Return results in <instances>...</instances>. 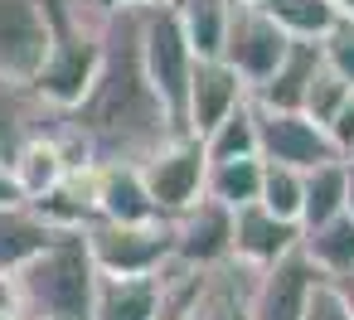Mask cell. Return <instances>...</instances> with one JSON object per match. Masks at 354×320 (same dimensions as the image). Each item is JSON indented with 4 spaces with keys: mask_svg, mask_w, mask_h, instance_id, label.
<instances>
[{
    "mask_svg": "<svg viewBox=\"0 0 354 320\" xmlns=\"http://www.w3.org/2000/svg\"><path fill=\"white\" fill-rule=\"evenodd\" d=\"M320 64L354 88V20H335L330 25V35L320 39Z\"/></svg>",
    "mask_w": 354,
    "mask_h": 320,
    "instance_id": "cell-26",
    "label": "cell"
},
{
    "mask_svg": "<svg viewBox=\"0 0 354 320\" xmlns=\"http://www.w3.org/2000/svg\"><path fill=\"white\" fill-rule=\"evenodd\" d=\"M204 156L209 160H233V156H257V107L252 97L238 102L209 136H204Z\"/></svg>",
    "mask_w": 354,
    "mask_h": 320,
    "instance_id": "cell-23",
    "label": "cell"
},
{
    "mask_svg": "<svg viewBox=\"0 0 354 320\" xmlns=\"http://www.w3.org/2000/svg\"><path fill=\"white\" fill-rule=\"evenodd\" d=\"M0 320H6V315H0Z\"/></svg>",
    "mask_w": 354,
    "mask_h": 320,
    "instance_id": "cell-38",
    "label": "cell"
},
{
    "mask_svg": "<svg viewBox=\"0 0 354 320\" xmlns=\"http://www.w3.org/2000/svg\"><path fill=\"white\" fill-rule=\"evenodd\" d=\"M175 20L194 49V59H218L223 49V30H228V15H233V0H175Z\"/></svg>",
    "mask_w": 354,
    "mask_h": 320,
    "instance_id": "cell-20",
    "label": "cell"
},
{
    "mask_svg": "<svg viewBox=\"0 0 354 320\" xmlns=\"http://www.w3.org/2000/svg\"><path fill=\"white\" fill-rule=\"evenodd\" d=\"M325 136H330V146H335V156H339V160H349V156H354V97H349V102L325 122Z\"/></svg>",
    "mask_w": 354,
    "mask_h": 320,
    "instance_id": "cell-27",
    "label": "cell"
},
{
    "mask_svg": "<svg viewBox=\"0 0 354 320\" xmlns=\"http://www.w3.org/2000/svg\"><path fill=\"white\" fill-rule=\"evenodd\" d=\"M257 6L277 20V30L286 39H306V44H320L330 35V25L339 20L325 0H257Z\"/></svg>",
    "mask_w": 354,
    "mask_h": 320,
    "instance_id": "cell-22",
    "label": "cell"
},
{
    "mask_svg": "<svg viewBox=\"0 0 354 320\" xmlns=\"http://www.w3.org/2000/svg\"><path fill=\"white\" fill-rule=\"evenodd\" d=\"M349 97H354V88H349L339 73H330V68L320 64V68H315V78H310V88H306V97H301V112H306L310 122H320V126H325V122L349 102Z\"/></svg>",
    "mask_w": 354,
    "mask_h": 320,
    "instance_id": "cell-25",
    "label": "cell"
},
{
    "mask_svg": "<svg viewBox=\"0 0 354 320\" xmlns=\"http://www.w3.org/2000/svg\"><path fill=\"white\" fill-rule=\"evenodd\" d=\"M136 49H141V73H146L156 102L165 107L175 136H180L185 93H189V73H194V49H189V39H185V30H180L170 6H141Z\"/></svg>",
    "mask_w": 354,
    "mask_h": 320,
    "instance_id": "cell-3",
    "label": "cell"
},
{
    "mask_svg": "<svg viewBox=\"0 0 354 320\" xmlns=\"http://www.w3.org/2000/svg\"><path fill=\"white\" fill-rule=\"evenodd\" d=\"M141 6L136 10H112L107 35H102V64L88 88V97L64 112L68 131L88 146L93 160H146L165 136H175L165 107L156 102L146 73H141Z\"/></svg>",
    "mask_w": 354,
    "mask_h": 320,
    "instance_id": "cell-1",
    "label": "cell"
},
{
    "mask_svg": "<svg viewBox=\"0 0 354 320\" xmlns=\"http://www.w3.org/2000/svg\"><path fill=\"white\" fill-rule=\"evenodd\" d=\"M262 189V156H233V160H209L204 170V194L223 209L257 204Z\"/></svg>",
    "mask_w": 354,
    "mask_h": 320,
    "instance_id": "cell-19",
    "label": "cell"
},
{
    "mask_svg": "<svg viewBox=\"0 0 354 320\" xmlns=\"http://www.w3.org/2000/svg\"><path fill=\"white\" fill-rule=\"evenodd\" d=\"M44 117H49V107L30 93V83L0 78V160H10L35 131H49Z\"/></svg>",
    "mask_w": 354,
    "mask_h": 320,
    "instance_id": "cell-17",
    "label": "cell"
},
{
    "mask_svg": "<svg viewBox=\"0 0 354 320\" xmlns=\"http://www.w3.org/2000/svg\"><path fill=\"white\" fill-rule=\"evenodd\" d=\"M315 68H320V44L291 39L286 59L272 68V78L252 88V102H257V107H277V112H301V97H306Z\"/></svg>",
    "mask_w": 354,
    "mask_h": 320,
    "instance_id": "cell-15",
    "label": "cell"
},
{
    "mask_svg": "<svg viewBox=\"0 0 354 320\" xmlns=\"http://www.w3.org/2000/svg\"><path fill=\"white\" fill-rule=\"evenodd\" d=\"M78 233L88 243V257H93L97 276H156L175 257L170 218H156V223H107V218H93Z\"/></svg>",
    "mask_w": 354,
    "mask_h": 320,
    "instance_id": "cell-4",
    "label": "cell"
},
{
    "mask_svg": "<svg viewBox=\"0 0 354 320\" xmlns=\"http://www.w3.org/2000/svg\"><path fill=\"white\" fill-rule=\"evenodd\" d=\"M136 170H141V185H146L156 214L160 218H175L194 199H204L209 156H204V141L199 136H165L146 160H136Z\"/></svg>",
    "mask_w": 354,
    "mask_h": 320,
    "instance_id": "cell-5",
    "label": "cell"
},
{
    "mask_svg": "<svg viewBox=\"0 0 354 320\" xmlns=\"http://www.w3.org/2000/svg\"><path fill=\"white\" fill-rule=\"evenodd\" d=\"M6 204H20V189H15V175H10V165L0 160V209Z\"/></svg>",
    "mask_w": 354,
    "mask_h": 320,
    "instance_id": "cell-31",
    "label": "cell"
},
{
    "mask_svg": "<svg viewBox=\"0 0 354 320\" xmlns=\"http://www.w3.org/2000/svg\"><path fill=\"white\" fill-rule=\"evenodd\" d=\"M252 88L223 64V59H194L189 73V93H185V117H180V136H209L238 102H248Z\"/></svg>",
    "mask_w": 354,
    "mask_h": 320,
    "instance_id": "cell-9",
    "label": "cell"
},
{
    "mask_svg": "<svg viewBox=\"0 0 354 320\" xmlns=\"http://www.w3.org/2000/svg\"><path fill=\"white\" fill-rule=\"evenodd\" d=\"M296 243H301V223H286V218L267 214L262 204L233 209V262L262 272V267L281 262L286 252H296Z\"/></svg>",
    "mask_w": 354,
    "mask_h": 320,
    "instance_id": "cell-12",
    "label": "cell"
},
{
    "mask_svg": "<svg viewBox=\"0 0 354 320\" xmlns=\"http://www.w3.org/2000/svg\"><path fill=\"white\" fill-rule=\"evenodd\" d=\"M20 320H30V315H20Z\"/></svg>",
    "mask_w": 354,
    "mask_h": 320,
    "instance_id": "cell-37",
    "label": "cell"
},
{
    "mask_svg": "<svg viewBox=\"0 0 354 320\" xmlns=\"http://www.w3.org/2000/svg\"><path fill=\"white\" fill-rule=\"evenodd\" d=\"M248 6H257V0H248Z\"/></svg>",
    "mask_w": 354,
    "mask_h": 320,
    "instance_id": "cell-36",
    "label": "cell"
},
{
    "mask_svg": "<svg viewBox=\"0 0 354 320\" xmlns=\"http://www.w3.org/2000/svg\"><path fill=\"white\" fill-rule=\"evenodd\" d=\"M257 156L267 165H291V170L339 160L320 122H310L306 112H277V107H257Z\"/></svg>",
    "mask_w": 354,
    "mask_h": 320,
    "instance_id": "cell-7",
    "label": "cell"
},
{
    "mask_svg": "<svg viewBox=\"0 0 354 320\" xmlns=\"http://www.w3.org/2000/svg\"><path fill=\"white\" fill-rule=\"evenodd\" d=\"M20 305L30 320H93L97 296V267L88 257V243L78 228L59 233L35 262L15 272Z\"/></svg>",
    "mask_w": 354,
    "mask_h": 320,
    "instance_id": "cell-2",
    "label": "cell"
},
{
    "mask_svg": "<svg viewBox=\"0 0 354 320\" xmlns=\"http://www.w3.org/2000/svg\"><path fill=\"white\" fill-rule=\"evenodd\" d=\"M296 247H301L306 262L330 281V276H339V272L354 267V218H349V214H335V218H325V223H310V228H301V243H296Z\"/></svg>",
    "mask_w": 354,
    "mask_h": 320,
    "instance_id": "cell-18",
    "label": "cell"
},
{
    "mask_svg": "<svg viewBox=\"0 0 354 320\" xmlns=\"http://www.w3.org/2000/svg\"><path fill=\"white\" fill-rule=\"evenodd\" d=\"M344 214L354 218V160H344Z\"/></svg>",
    "mask_w": 354,
    "mask_h": 320,
    "instance_id": "cell-32",
    "label": "cell"
},
{
    "mask_svg": "<svg viewBox=\"0 0 354 320\" xmlns=\"http://www.w3.org/2000/svg\"><path fill=\"white\" fill-rule=\"evenodd\" d=\"M320 281L325 276L306 262L301 247L286 252L281 262H272L252 276V320H301V310Z\"/></svg>",
    "mask_w": 354,
    "mask_h": 320,
    "instance_id": "cell-11",
    "label": "cell"
},
{
    "mask_svg": "<svg viewBox=\"0 0 354 320\" xmlns=\"http://www.w3.org/2000/svg\"><path fill=\"white\" fill-rule=\"evenodd\" d=\"M160 276H97L93 320H156Z\"/></svg>",
    "mask_w": 354,
    "mask_h": 320,
    "instance_id": "cell-16",
    "label": "cell"
},
{
    "mask_svg": "<svg viewBox=\"0 0 354 320\" xmlns=\"http://www.w3.org/2000/svg\"><path fill=\"white\" fill-rule=\"evenodd\" d=\"M102 10H136V6H146V0H97Z\"/></svg>",
    "mask_w": 354,
    "mask_h": 320,
    "instance_id": "cell-34",
    "label": "cell"
},
{
    "mask_svg": "<svg viewBox=\"0 0 354 320\" xmlns=\"http://www.w3.org/2000/svg\"><path fill=\"white\" fill-rule=\"evenodd\" d=\"M97 218L107 223H156V204L131 160H97Z\"/></svg>",
    "mask_w": 354,
    "mask_h": 320,
    "instance_id": "cell-13",
    "label": "cell"
},
{
    "mask_svg": "<svg viewBox=\"0 0 354 320\" xmlns=\"http://www.w3.org/2000/svg\"><path fill=\"white\" fill-rule=\"evenodd\" d=\"M349 160H354V156H349Z\"/></svg>",
    "mask_w": 354,
    "mask_h": 320,
    "instance_id": "cell-39",
    "label": "cell"
},
{
    "mask_svg": "<svg viewBox=\"0 0 354 320\" xmlns=\"http://www.w3.org/2000/svg\"><path fill=\"white\" fill-rule=\"evenodd\" d=\"M170 247H175V262L189 272L223 267L233 257V209L214 204L209 194L194 199L185 214L170 218Z\"/></svg>",
    "mask_w": 354,
    "mask_h": 320,
    "instance_id": "cell-8",
    "label": "cell"
},
{
    "mask_svg": "<svg viewBox=\"0 0 354 320\" xmlns=\"http://www.w3.org/2000/svg\"><path fill=\"white\" fill-rule=\"evenodd\" d=\"M59 233L68 228H54L35 204H6L0 209V272H20L25 262H35Z\"/></svg>",
    "mask_w": 354,
    "mask_h": 320,
    "instance_id": "cell-14",
    "label": "cell"
},
{
    "mask_svg": "<svg viewBox=\"0 0 354 320\" xmlns=\"http://www.w3.org/2000/svg\"><path fill=\"white\" fill-rule=\"evenodd\" d=\"M0 315L6 320H20L25 305H20V286H15V272H0Z\"/></svg>",
    "mask_w": 354,
    "mask_h": 320,
    "instance_id": "cell-29",
    "label": "cell"
},
{
    "mask_svg": "<svg viewBox=\"0 0 354 320\" xmlns=\"http://www.w3.org/2000/svg\"><path fill=\"white\" fill-rule=\"evenodd\" d=\"M325 6H330L339 20H354V0H325Z\"/></svg>",
    "mask_w": 354,
    "mask_h": 320,
    "instance_id": "cell-33",
    "label": "cell"
},
{
    "mask_svg": "<svg viewBox=\"0 0 354 320\" xmlns=\"http://www.w3.org/2000/svg\"><path fill=\"white\" fill-rule=\"evenodd\" d=\"M257 204L286 223H301V170L291 165H267L262 160V189H257Z\"/></svg>",
    "mask_w": 354,
    "mask_h": 320,
    "instance_id": "cell-24",
    "label": "cell"
},
{
    "mask_svg": "<svg viewBox=\"0 0 354 320\" xmlns=\"http://www.w3.org/2000/svg\"><path fill=\"white\" fill-rule=\"evenodd\" d=\"M146 6H175V0H146Z\"/></svg>",
    "mask_w": 354,
    "mask_h": 320,
    "instance_id": "cell-35",
    "label": "cell"
},
{
    "mask_svg": "<svg viewBox=\"0 0 354 320\" xmlns=\"http://www.w3.org/2000/svg\"><path fill=\"white\" fill-rule=\"evenodd\" d=\"M286 49H291V39L277 30V20H272L262 6L233 0V15H228V30H223V49H218V59H223L248 88L267 83L272 68L286 59Z\"/></svg>",
    "mask_w": 354,
    "mask_h": 320,
    "instance_id": "cell-6",
    "label": "cell"
},
{
    "mask_svg": "<svg viewBox=\"0 0 354 320\" xmlns=\"http://www.w3.org/2000/svg\"><path fill=\"white\" fill-rule=\"evenodd\" d=\"M330 291L339 296V305L349 310V320H354V267L349 272H339V276H330Z\"/></svg>",
    "mask_w": 354,
    "mask_h": 320,
    "instance_id": "cell-30",
    "label": "cell"
},
{
    "mask_svg": "<svg viewBox=\"0 0 354 320\" xmlns=\"http://www.w3.org/2000/svg\"><path fill=\"white\" fill-rule=\"evenodd\" d=\"M49 49L44 0H0V78L30 83Z\"/></svg>",
    "mask_w": 354,
    "mask_h": 320,
    "instance_id": "cell-10",
    "label": "cell"
},
{
    "mask_svg": "<svg viewBox=\"0 0 354 320\" xmlns=\"http://www.w3.org/2000/svg\"><path fill=\"white\" fill-rule=\"evenodd\" d=\"M301 320H349V310L339 305V296L330 291V281H320V286L310 291V301H306Z\"/></svg>",
    "mask_w": 354,
    "mask_h": 320,
    "instance_id": "cell-28",
    "label": "cell"
},
{
    "mask_svg": "<svg viewBox=\"0 0 354 320\" xmlns=\"http://www.w3.org/2000/svg\"><path fill=\"white\" fill-rule=\"evenodd\" d=\"M344 214V160H325L301 170V228Z\"/></svg>",
    "mask_w": 354,
    "mask_h": 320,
    "instance_id": "cell-21",
    "label": "cell"
}]
</instances>
